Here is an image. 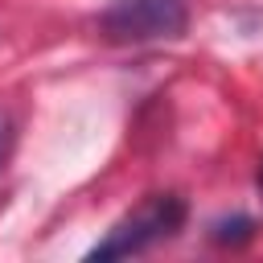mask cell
<instances>
[{
  "instance_id": "3957f363",
  "label": "cell",
  "mask_w": 263,
  "mask_h": 263,
  "mask_svg": "<svg viewBox=\"0 0 263 263\" xmlns=\"http://www.w3.org/2000/svg\"><path fill=\"white\" fill-rule=\"evenodd\" d=\"M251 234H255V218H247V214H234V218H218V222L210 226V238H214L218 247H242Z\"/></svg>"
},
{
  "instance_id": "5b68a950",
  "label": "cell",
  "mask_w": 263,
  "mask_h": 263,
  "mask_svg": "<svg viewBox=\"0 0 263 263\" xmlns=\"http://www.w3.org/2000/svg\"><path fill=\"white\" fill-rule=\"evenodd\" d=\"M255 185H259V201H263V164H259V181Z\"/></svg>"
},
{
  "instance_id": "277c9868",
  "label": "cell",
  "mask_w": 263,
  "mask_h": 263,
  "mask_svg": "<svg viewBox=\"0 0 263 263\" xmlns=\"http://www.w3.org/2000/svg\"><path fill=\"white\" fill-rule=\"evenodd\" d=\"M12 140H16V127H12V115L0 107V173H4V164H8V156H12Z\"/></svg>"
},
{
  "instance_id": "7a4b0ae2",
  "label": "cell",
  "mask_w": 263,
  "mask_h": 263,
  "mask_svg": "<svg viewBox=\"0 0 263 263\" xmlns=\"http://www.w3.org/2000/svg\"><path fill=\"white\" fill-rule=\"evenodd\" d=\"M95 29L111 45L177 41L189 29V8L185 0H111L99 12Z\"/></svg>"
},
{
  "instance_id": "6da1fadb",
  "label": "cell",
  "mask_w": 263,
  "mask_h": 263,
  "mask_svg": "<svg viewBox=\"0 0 263 263\" xmlns=\"http://www.w3.org/2000/svg\"><path fill=\"white\" fill-rule=\"evenodd\" d=\"M189 218V205L181 193H148L136 210H127L90 251L86 259H127V255H144L156 242H168L181 234Z\"/></svg>"
}]
</instances>
